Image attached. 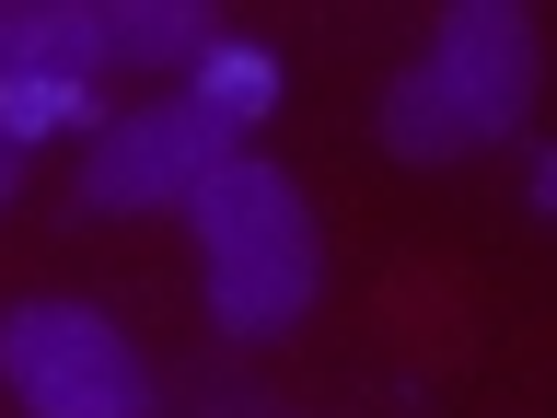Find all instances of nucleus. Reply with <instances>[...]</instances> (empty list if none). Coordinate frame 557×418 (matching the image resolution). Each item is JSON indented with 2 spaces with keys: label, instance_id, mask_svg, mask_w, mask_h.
Wrapping results in <instances>:
<instances>
[{
  "label": "nucleus",
  "instance_id": "nucleus-2",
  "mask_svg": "<svg viewBox=\"0 0 557 418\" xmlns=\"http://www.w3.org/2000/svg\"><path fill=\"white\" fill-rule=\"evenodd\" d=\"M186 233H198V303L221 348H278L325 303V221L268 151H233L186 198Z\"/></svg>",
  "mask_w": 557,
  "mask_h": 418
},
{
  "label": "nucleus",
  "instance_id": "nucleus-7",
  "mask_svg": "<svg viewBox=\"0 0 557 418\" xmlns=\"http://www.w3.org/2000/svg\"><path fill=\"white\" fill-rule=\"evenodd\" d=\"M24 70L104 82V12L94 0H0V82H24Z\"/></svg>",
  "mask_w": 557,
  "mask_h": 418
},
{
  "label": "nucleus",
  "instance_id": "nucleus-4",
  "mask_svg": "<svg viewBox=\"0 0 557 418\" xmlns=\"http://www.w3.org/2000/svg\"><path fill=\"white\" fill-rule=\"evenodd\" d=\"M244 139H221L186 94H151V104H104V128L82 139V221H151V209H186L209 174L233 163Z\"/></svg>",
  "mask_w": 557,
  "mask_h": 418
},
{
  "label": "nucleus",
  "instance_id": "nucleus-10",
  "mask_svg": "<svg viewBox=\"0 0 557 418\" xmlns=\"http://www.w3.org/2000/svg\"><path fill=\"white\" fill-rule=\"evenodd\" d=\"M522 209H534V221H557V139H534V151H522Z\"/></svg>",
  "mask_w": 557,
  "mask_h": 418
},
{
  "label": "nucleus",
  "instance_id": "nucleus-8",
  "mask_svg": "<svg viewBox=\"0 0 557 418\" xmlns=\"http://www.w3.org/2000/svg\"><path fill=\"white\" fill-rule=\"evenodd\" d=\"M104 128V82H82V70H24V82H0V139L12 151H59V139H94Z\"/></svg>",
  "mask_w": 557,
  "mask_h": 418
},
{
  "label": "nucleus",
  "instance_id": "nucleus-11",
  "mask_svg": "<svg viewBox=\"0 0 557 418\" xmlns=\"http://www.w3.org/2000/svg\"><path fill=\"white\" fill-rule=\"evenodd\" d=\"M24 198V151H12V139H0V209Z\"/></svg>",
  "mask_w": 557,
  "mask_h": 418
},
{
  "label": "nucleus",
  "instance_id": "nucleus-5",
  "mask_svg": "<svg viewBox=\"0 0 557 418\" xmlns=\"http://www.w3.org/2000/svg\"><path fill=\"white\" fill-rule=\"evenodd\" d=\"M174 94L198 104V116H209L221 139H244V128H268V116H278L290 70H278V47H256V35H233V24H221V35L198 47V70L174 82Z\"/></svg>",
  "mask_w": 557,
  "mask_h": 418
},
{
  "label": "nucleus",
  "instance_id": "nucleus-6",
  "mask_svg": "<svg viewBox=\"0 0 557 418\" xmlns=\"http://www.w3.org/2000/svg\"><path fill=\"white\" fill-rule=\"evenodd\" d=\"M94 12H104V82H116V70H163V82H186L198 47L221 35L209 0H94Z\"/></svg>",
  "mask_w": 557,
  "mask_h": 418
},
{
  "label": "nucleus",
  "instance_id": "nucleus-3",
  "mask_svg": "<svg viewBox=\"0 0 557 418\" xmlns=\"http://www.w3.org/2000/svg\"><path fill=\"white\" fill-rule=\"evenodd\" d=\"M0 395L12 418H163V372H151L139 325L104 303H70V291L0 303Z\"/></svg>",
  "mask_w": 557,
  "mask_h": 418
},
{
  "label": "nucleus",
  "instance_id": "nucleus-1",
  "mask_svg": "<svg viewBox=\"0 0 557 418\" xmlns=\"http://www.w3.org/2000/svg\"><path fill=\"white\" fill-rule=\"evenodd\" d=\"M534 82H546V35L522 0H442L418 59L383 82L372 128L395 163H476L534 128Z\"/></svg>",
  "mask_w": 557,
  "mask_h": 418
},
{
  "label": "nucleus",
  "instance_id": "nucleus-9",
  "mask_svg": "<svg viewBox=\"0 0 557 418\" xmlns=\"http://www.w3.org/2000/svg\"><path fill=\"white\" fill-rule=\"evenodd\" d=\"M174 418H278V407H268V395H256V383H244V372H198V383H186V407H174Z\"/></svg>",
  "mask_w": 557,
  "mask_h": 418
}]
</instances>
